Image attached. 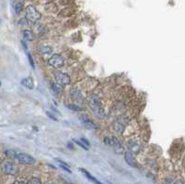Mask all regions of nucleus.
Instances as JSON below:
<instances>
[{
  "label": "nucleus",
  "mask_w": 185,
  "mask_h": 184,
  "mask_svg": "<svg viewBox=\"0 0 185 184\" xmlns=\"http://www.w3.org/2000/svg\"><path fill=\"white\" fill-rule=\"evenodd\" d=\"M40 18H41L40 12L37 10L34 7L29 6L27 8V10H26V19H27V20L34 23L37 20H39Z\"/></svg>",
  "instance_id": "nucleus-1"
},
{
  "label": "nucleus",
  "mask_w": 185,
  "mask_h": 184,
  "mask_svg": "<svg viewBox=\"0 0 185 184\" xmlns=\"http://www.w3.org/2000/svg\"><path fill=\"white\" fill-rule=\"evenodd\" d=\"M48 64L55 69H60L64 66V58L60 55H54L49 58Z\"/></svg>",
  "instance_id": "nucleus-2"
},
{
  "label": "nucleus",
  "mask_w": 185,
  "mask_h": 184,
  "mask_svg": "<svg viewBox=\"0 0 185 184\" xmlns=\"http://www.w3.org/2000/svg\"><path fill=\"white\" fill-rule=\"evenodd\" d=\"M2 169H3V172L5 174H8V175H16L18 173V167L17 166L12 163V162H5L2 166Z\"/></svg>",
  "instance_id": "nucleus-3"
},
{
  "label": "nucleus",
  "mask_w": 185,
  "mask_h": 184,
  "mask_svg": "<svg viewBox=\"0 0 185 184\" xmlns=\"http://www.w3.org/2000/svg\"><path fill=\"white\" fill-rule=\"evenodd\" d=\"M55 79H56V82L61 84V85H69L70 83V78L68 74L63 72L57 71L55 74Z\"/></svg>",
  "instance_id": "nucleus-4"
},
{
  "label": "nucleus",
  "mask_w": 185,
  "mask_h": 184,
  "mask_svg": "<svg viewBox=\"0 0 185 184\" xmlns=\"http://www.w3.org/2000/svg\"><path fill=\"white\" fill-rule=\"evenodd\" d=\"M17 159L19 160L20 163L24 164V165H32V164L35 163V159H34L32 156H31V155H27V154L20 153V154L18 155Z\"/></svg>",
  "instance_id": "nucleus-5"
},
{
  "label": "nucleus",
  "mask_w": 185,
  "mask_h": 184,
  "mask_svg": "<svg viewBox=\"0 0 185 184\" xmlns=\"http://www.w3.org/2000/svg\"><path fill=\"white\" fill-rule=\"evenodd\" d=\"M91 107L94 110V113H96L98 116L102 117L101 115H102V112H103V109L101 108L100 103H99V101L97 100L96 97H94L93 99L91 100Z\"/></svg>",
  "instance_id": "nucleus-6"
},
{
  "label": "nucleus",
  "mask_w": 185,
  "mask_h": 184,
  "mask_svg": "<svg viewBox=\"0 0 185 184\" xmlns=\"http://www.w3.org/2000/svg\"><path fill=\"white\" fill-rule=\"evenodd\" d=\"M124 157H125V161L127 162V164L132 167H138L137 162L135 160V158L132 155L131 152H126L124 154Z\"/></svg>",
  "instance_id": "nucleus-7"
},
{
  "label": "nucleus",
  "mask_w": 185,
  "mask_h": 184,
  "mask_svg": "<svg viewBox=\"0 0 185 184\" xmlns=\"http://www.w3.org/2000/svg\"><path fill=\"white\" fill-rule=\"evenodd\" d=\"M81 119H82V123H83V125L87 128V129H96L97 128V126L94 123V122L88 118V117H86L85 115H83L82 118H81Z\"/></svg>",
  "instance_id": "nucleus-8"
},
{
  "label": "nucleus",
  "mask_w": 185,
  "mask_h": 184,
  "mask_svg": "<svg viewBox=\"0 0 185 184\" xmlns=\"http://www.w3.org/2000/svg\"><path fill=\"white\" fill-rule=\"evenodd\" d=\"M128 148L131 150V152L137 154L140 151V144L134 140H131L128 142Z\"/></svg>",
  "instance_id": "nucleus-9"
},
{
  "label": "nucleus",
  "mask_w": 185,
  "mask_h": 184,
  "mask_svg": "<svg viewBox=\"0 0 185 184\" xmlns=\"http://www.w3.org/2000/svg\"><path fill=\"white\" fill-rule=\"evenodd\" d=\"M111 146H113V148L117 154H122L123 152H124V149H123V146L121 145L120 142L114 137H113V143H112V145Z\"/></svg>",
  "instance_id": "nucleus-10"
},
{
  "label": "nucleus",
  "mask_w": 185,
  "mask_h": 184,
  "mask_svg": "<svg viewBox=\"0 0 185 184\" xmlns=\"http://www.w3.org/2000/svg\"><path fill=\"white\" fill-rule=\"evenodd\" d=\"M20 83L23 85V86H25L26 88H29V89H32L33 88V81L32 78H25L23 79Z\"/></svg>",
  "instance_id": "nucleus-11"
},
{
  "label": "nucleus",
  "mask_w": 185,
  "mask_h": 184,
  "mask_svg": "<svg viewBox=\"0 0 185 184\" xmlns=\"http://www.w3.org/2000/svg\"><path fill=\"white\" fill-rule=\"evenodd\" d=\"M81 171H82V172L86 176V177H87L88 178V179H90L91 181H93L94 183H95V184H103V183H101L99 180H98V179H96L94 176H92L89 172H88V171H86L85 169H83V168H81Z\"/></svg>",
  "instance_id": "nucleus-12"
},
{
  "label": "nucleus",
  "mask_w": 185,
  "mask_h": 184,
  "mask_svg": "<svg viewBox=\"0 0 185 184\" xmlns=\"http://www.w3.org/2000/svg\"><path fill=\"white\" fill-rule=\"evenodd\" d=\"M19 154H20L19 152H17L16 150H13V149H8V150L5 151V155L8 157H9L10 159H17Z\"/></svg>",
  "instance_id": "nucleus-13"
},
{
  "label": "nucleus",
  "mask_w": 185,
  "mask_h": 184,
  "mask_svg": "<svg viewBox=\"0 0 185 184\" xmlns=\"http://www.w3.org/2000/svg\"><path fill=\"white\" fill-rule=\"evenodd\" d=\"M23 37L27 41H32L34 39V34L31 30H24L23 31Z\"/></svg>",
  "instance_id": "nucleus-14"
},
{
  "label": "nucleus",
  "mask_w": 185,
  "mask_h": 184,
  "mask_svg": "<svg viewBox=\"0 0 185 184\" xmlns=\"http://www.w3.org/2000/svg\"><path fill=\"white\" fill-rule=\"evenodd\" d=\"M52 89L55 93L57 94H60L61 92L63 91V85H61L57 82L56 83H52Z\"/></svg>",
  "instance_id": "nucleus-15"
},
{
  "label": "nucleus",
  "mask_w": 185,
  "mask_h": 184,
  "mask_svg": "<svg viewBox=\"0 0 185 184\" xmlns=\"http://www.w3.org/2000/svg\"><path fill=\"white\" fill-rule=\"evenodd\" d=\"M40 52L44 55H50L53 53V49L50 46H42L40 47Z\"/></svg>",
  "instance_id": "nucleus-16"
},
{
  "label": "nucleus",
  "mask_w": 185,
  "mask_h": 184,
  "mask_svg": "<svg viewBox=\"0 0 185 184\" xmlns=\"http://www.w3.org/2000/svg\"><path fill=\"white\" fill-rule=\"evenodd\" d=\"M22 8H23V4H22L21 2H18V3H16L15 6H14V9H15V12H16L17 14L20 13V12L22 10Z\"/></svg>",
  "instance_id": "nucleus-17"
},
{
  "label": "nucleus",
  "mask_w": 185,
  "mask_h": 184,
  "mask_svg": "<svg viewBox=\"0 0 185 184\" xmlns=\"http://www.w3.org/2000/svg\"><path fill=\"white\" fill-rule=\"evenodd\" d=\"M27 184H42V181L39 178L33 177L31 179H29V181L27 182Z\"/></svg>",
  "instance_id": "nucleus-18"
},
{
  "label": "nucleus",
  "mask_w": 185,
  "mask_h": 184,
  "mask_svg": "<svg viewBox=\"0 0 185 184\" xmlns=\"http://www.w3.org/2000/svg\"><path fill=\"white\" fill-rule=\"evenodd\" d=\"M66 106L69 107L70 110H74V111H81V110H82L81 107H79V106H75V105H70V104H69V105H66Z\"/></svg>",
  "instance_id": "nucleus-19"
},
{
  "label": "nucleus",
  "mask_w": 185,
  "mask_h": 184,
  "mask_svg": "<svg viewBox=\"0 0 185 184\" xmlns=\"http://www.w3.org/2000/svg\"><path fill=\"white\" fill-rule=\"evenodd\" d=\"M28 59H29V61H30V64H31L32 68L34 69V62H33V60H32V56H31L30 54L28 55Z\"/></svg>",
  "instance_id": "nucleus-20"
},
{
  "label": "nucleus",
  "mask_w": 185,
  "mask_h": 184,
  "mask_svg": "<svg viewBox=\"0 0 185 184\" xmlns=\"http://www.w3.org/2000/svg\"><path fill=\"white\" fill-rule=\"evenodd\" d=\"M74 142H75V143H76L77 144H79V145H80L81 147H82V148H83V149H85V150H87V149H88V148H87V147H86V146H85V145H84L83 143H80L79 141H76V140H75V141H74Z\"/></svg>",
  "instance_id": "nucleus-21"
},
{
  "label": "nucleus",
  "mask_w": 185,
  "mask_h": 184,
  "mask_svg": "<svg viewBox=\"0 0 185 184\" xmlns=\"http://www.w3.org/2000/svg\"><path fill=\"white\" fill-rule=\"evenodd\" d=\"M81 141H82V143H85V145H87V146H89V145H90V143H89L87 140H85L84 138H81Z\"/></svg>",
  "instance_id": "nucleus-22"
},
{
  "label": "nucleus",
  "mask_w": 185,
  "mask_h": 184,
  "mask_svg": "<svg viewBox=\"0 0 185 184\" xmlns=\"http://www.w3.org/2000/svg\"><path fill=\"white\" fill-rule=\"evenodd\" d=\"M46 114L48 115V117H49V118H53L54 120H57V118H54L52 114H50V113H49V112H46Z\"/></svg>",
  "instance_id": "nucleus-23"
},
{
  "label": "nucleus",
  "mask_w": 185,
  "mask_h": 184,
  "mask_svg": "<svg viewBox=\"0 0 185 184\" xmlns=\"http://www.w3.org/2000/svg\"><path fill=\"white\" fill-rule=\"evenodd\" d=\"M12 184H24L23 183V181H20V180H17V181H15V182H13Z\"/></svg>",
  "instance_id": "nucleus-24"
},
{
  "label": "nucleus",
  "mask_w": 185,
  "mask_h": 184,
  "mask_svg": "<svg viewBox=\"0 0 185 184\" xmlns=\"http://www.w3.org/2000/svg\"><path fill=\"white\" fill-rule=\"evenodd\" d=\"M174 184H183V183H182V181H181V180L178 179V180H176V181L174 182Z\"/></svg>",
  "instance_id": "nucleus-25"
},
{
  "label": "nucleus",
  "mask_w": 185,
  "mask_h": 184,
  "mask_svg": "<svg viewBox=\"0 0 185 184\" xmlns=\"http://www.w3.org/2000/svg\"><path fill=\"white\" fill-rule=\"evenodd\" d=\"M48 184H53V183H48Z\"/></svg>",
  "instance_id": "nucleus-26"
},
{
  "label": "nucleus",
  "mask_w": 185,
  "mask_h": 184,
  "mask_svg": "<svg viewBox=\"0 0 185 184\" xmlns=\"http://www.w3.org/2000/svg\"><path fill=\"white\" fill-rule=\"evenodd\" d=\"M109 184H110V183H109Z\"/></svg>",
  "instance_id": "nucleus-27"
}]
</instances>
